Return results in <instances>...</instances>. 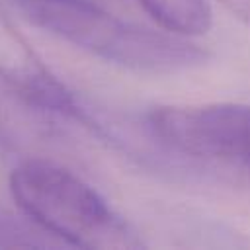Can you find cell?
Returning <instances> with one entry per match:
<instances>
[{"instance_id":"3957f363","label":"cell","mask_w":250,"mask_h":250,"mask_svg":"<svg viewBox=\"0 0 250 250\" xmlns=\"http://www.w3.org/2000/svg\"><path fill=\"white\" fill-rule=\"evenodd\" d=\"M146 129L178 154L250 174V105H158L146 113Z\"/></svg>"},{"instance_id":"8992f818","label":"cell","mask_w":250,"mask_h":250,"mask_svg":"<svg viewBox=\"0 0 250 250\" xmlns=\"http://www.w3.org/2000/svg\"><path fill=\"white\" fill-rule=\"evenodd\" d=\"M16 8H20V6H23V4H31V2H41V0H10Z\"/></svg>"},{"instance_id":"5b68a950","label":"cell","mask_w":250,"mask_h":250,"mask_svg":"<svg viewBox=\"0 0 250 250\" xmlns=\"http://www.w3.org/2000/svg\"><path fill=\"white\" fill-rule=\"evenodd\" d=\"M232 16L250 27V0H219Z\"/></svg>"},{"instance_id":"7a4b0ae2","label":"cell","mask_w":250,"mask_h":250,"mask_svg":"<svg viewBox=\"0 0 250 250\" xmlns=\"http://www.w3.org/2000/svg\"><path fill=\"white\" fill-rule=\"evenodd\" d=\"M18 207L43 232L78 248H139L131 225L82 178L70 170L29 158L10 176Z\"/></svg>"},{"instance_id":"277c9868","label":"cell","mask_w":250,"mask_h":250,"mask_svg":"<svg viewBox=\"0 0 250 250\" xmlns=\"http://www.w3.org/2000/svg\"><path fill=\"white\" fill-rule=\"evenodd\" d=\"M162 29L193 37L209 31L213 12L207 0H135Z\"/></svg>"},{"instance_id":"6da1fadb","label":"cell","mask_w":250,"mask_h":250,"mask_svg":"<svg viewBox=\"0 0 250 250\" xmlns=\"http://www.w3.org/2000/svg\"><path fill=\"white\" fill-rule=\"evenodd\" d=\"M18 10L35 25L123 68L170 74L207 61V53L188 37L121 20L100 0H41Z\"/></svg>"}]
</instances>
